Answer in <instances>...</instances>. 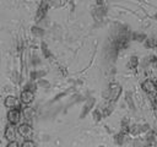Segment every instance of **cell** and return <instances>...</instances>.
Instances as JSON below:
<instances>
[{"mask_svg": "<svg viewBox=\"0 0 157 147\" xmlns=\"http://www.w3.org/2000/svg\"><path fill=\"white\" fill-rule=\"evenodd\" d=\"M21 120V110L20 109H10L7 113V121L11 125L18 124Z\"/></svg>", "mask_w": 157, "mask_h": 147, "instance_id": "6da1fadb", "label": "cell"}, {"mask_svg": "<svg viewBox=\"0 0 157 147\" xmlns=\"http://www.w3.org/2000/svg\"><path fill=\"white\" fill-rule=\"evenodd\" d=\"M17 132H18L20 136L25 137L26 140H29V137H31L32 134H33V130H32L31 125H28V124H21V125L17 127Z\"/></svg>", "mask_w": 157, "mask_h": 147, "instance_id": "7a4b0ae2", "label": "cell"}, {"mask_svg": "<svg viewBox=\"0 0 157 147\" xmlns=\"http://www.w3.org/2000/svg\"><path fill=\"white\" fill-rule=\"evenodd\" d=\"M4 105L9 109H20V102L13 96H7L4 100Z\"/></svg>", "mask_w": 157, "mask_h": 147, "instance_id": "3957f363", "label": "cell"}, {"mask_svg": "<svg viewBox=\"0 0 157 147\" xmlns=\"http://www.w3.org/2000/svg\"><path fill=\"white\" fill-rule=\"evenodd\" d=\"M20 99H21V102H22L23 104H29V103H32L33 99H34V93H33V91H32V89H23V91L21 92Z\"/></svg>", "mask_w": 157, "mask_h": 147, "instance_id": "277c9868", "label": "cell"}, {"mask_svg": "<svg viewBox=\"0 0 157 147\" xmlns=\"http://www.w3.org/2000/svg\"><path fill=\"white\" fill-rule=\"evenodd\" d=\"M120 93H121V87L119 85H112L109 88V100L115 102L120 96Z\"/></svg>", "mask_w": 157, "mask_h": 147, "instance_id": "5b68a950", "label": "cell"}, {"mask_svg": "<svg viewBox=\"0 0 157 147\" xmlns=\"http://www.w3.org/2000/svg\"><path fill=\"white\" fill-rule=\"evenodd\" d=\"M4 137L6 140L10 141H15V137H16V129H15V125H6V129H5V132H4Z\"/></svg>", "mask_w": 157, "mask_h": 147, "instance_id": "8992f818", "label": "cell"}, {"mask_svg": "<svg viewBox=\"0 0 157 147\" xmlns=\"http://www.w3.org/2000/svg\"><path fill=\"white\" fill-rule=\"evenodd\" d=\"M142 88L146 91V92H148V93H153V92H156V83L153 82V81H151V80H146L144 83H142Z\"/></svg>", "mask_w": 157, "mask_h": 147, "instance_id": "52a82bcc", "label": "cell"}, {"mask_svg": "<svg viewBox=\"0 0 157 147\" xmlns=\"http://www.w3.org/2000/svg\"><path fill=\"white\" fill-rule=\"evenodd\" d=\"M45 12H47V4L43 1V2L40 4L39 9H38V12H37V16H36L37 21H40V18H43V17L45 16Z\"/></svg>", "mask_w": 157, "mask_h": 147, "instance_id": "ba28073f", "label": "cell"}, {"mask_svg": "<svg viewBox=\"0 0 157 147\" xmlns=\"http://www.w3.org/2000/svg\"><path fill=\"white\" fill-rule=\"evenodd\" d=\"M21 147H36V143L32 140H25L22 142V146Z\"/></svg>", "mask_w": 157, "mask_h": 147, "instance_id": "9c48e42d", "label": "cell"}, {"mask_svg": "<svg viewBox=\"0 0 157 147\" xmlns=\"http://www.w3.org/2000/svg\"><path fill=\"white\" fill-rule=\"evenodd\" d=\"M6 147H20V145H18L17 141H10V142L7 143Z\"/></svg>", "mask_w": 157, "mask_h": 147, "instance_id": "30bf717a", "label": "cell"}, {"mask_svg": "<svg viewBox=\"0 0 157 147\" xmlns=\"http://www.w3.org/2000/svg\"><path fill=\"white\" fill-rule=\"evenodd\" d=\"M130 67H135L136 65H137V59L136 58H131V60H130Z\"/></svg>", "mask_w": 157, "mask_h": 147, "instance_id": "8fae6325", "label": "cell"}, {"mask_svg": "<svg viewBox=\"0 0 157 147\" xmlns=\"http://www.w3.org/2000/svg\"><path fill=\"white\" fill-rule=\"evenodd\" d=\"M153 102H155V105L157 107V94H156V96L153 97Z\"/></svg>", "mask_w": 157, "mask_h": 147, "instance_id": "7c38bea8", "label": "cell"}]
</instances>
